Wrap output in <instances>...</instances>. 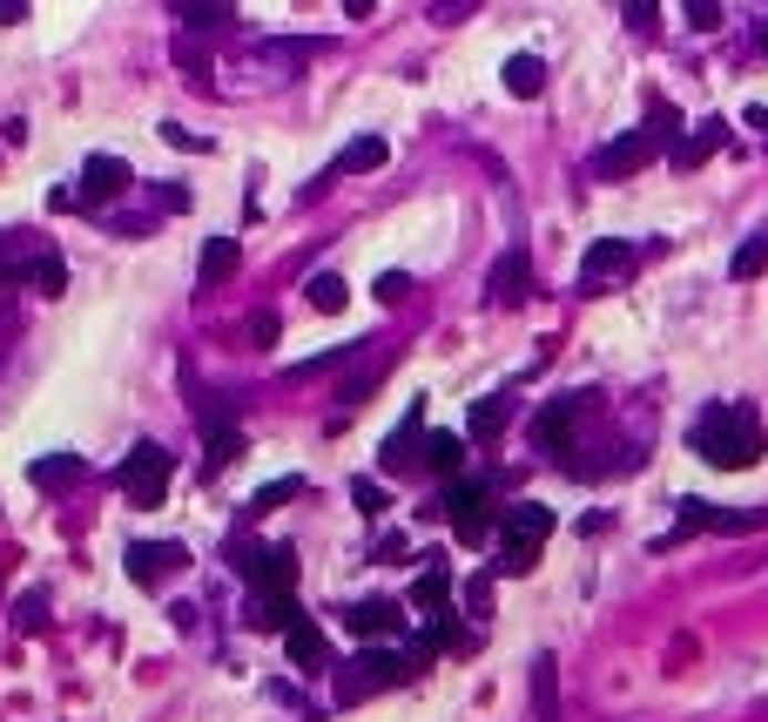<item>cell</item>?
Listing matches in <instances>:
<instances>
[{"label":"cell","mask_w":768,"mask_h":722,"mask_svg":"<svg viewBox=\"0 0 768 722\" xmlns=\"http://www.w3.org/2000/svg\"><path fill=\"white\" fill-rule=\"evenodd\" d=\"M688 446H695L708 466H721V472H741V466H755V459L768 452V433H761L755 406H735V398H721V406H708V413L695 419Z\"/></svg>","instance_id":"6da1fadb"},{"label":"cell","mask_w":768,"mask_h":722,"mask_svg":"<svg viewBox=\"0 0 768 722\" xmlns=\"http://www.w3.org/2000/svg\"><path fill=\"white\" fill-rule=\"evenodd\" d=\"M398 682H411L405 649H398V655H391V649H358V662L337 669V709H351V702H365V695H378V689H398Z\"/></svg>","instance_id":"7a4b0ae2"},{"label":"cell","mask_w":768,"mask_h":722,"mask_svg":"<svg viewBox=\"0 0 768 722\" xmlns=\"http://www.w3.org/2000/svg\"><path fill=\"white\" fill-rule=\"evenodd\" d=\"M168 472H176V459H168L162 446H135L122 466H115V487L129 494V507H162V494H168Z\"/></svg>","instance_id":"3957f363"},{"label":"cell","mask_w":768,"mask_h":722,"mask_svg":"<svg viewBox=\"0 0 768 722\" xmlns=\"http://www.w3.org/2000/svg\"><path fill=\"white\" fill-rule=\"evenodd\" d=\"M593 398L601 391H566V398H546L533 413V446L540 452H566V433L580 426V413H593Z\"/></svg>","instance_id":"277c9868"},{"label":"cell","mask_w":768,"mask_h":722,"mask_svg":"<svg viewBox=\"0 0 768 722\" xmlns=\"http://www.w3.org/2000/svg\"><path fill=\"white\" fill-rule=\"evenodd\" d=\"M446 513H452V533L459 540H485L492 533V513H485V479H459L452 472V487H446V500H439Z\"/></svg>","instance_id":"5b68a950"},{"label":"cell","mask_w":768,"mask_h":722,"mask_svg":"<svg viewBox=\"0 0 768 722\" xmlns=\"http://www.w3.org/2000/svg\"><path fill=\"white\" fill-rule=\"evenodd\" d=\"M236 574L249 581V594H290L297 560H290V547H249V553L236 560Z\"/></svg>","instance_id":"8992f818"},{"label":"cell","mask_w":768,"mask_h":722,"mask_svg":"<svg viewBox=\"0 0 768 722\" xmlns=\"http://www.w3.org/2000/svg\"><path fill=\"white\" fill-rule=\"evenodd\" d=\"M634 244H627V236H593V244H586V257H580V284L586 291H601V284H614V277H634Z\"/></svg>","instance_id":"52a82bcc"},{"label":"cell","mask_w":768,"mask_h":722,"mask_svg":"<svg viewBox=\"0 0 768 722\" xmlns=\"http://www.w3.org/2000/svg\"><path fill=\"white\" fill-rule=\"evenodd\" d=\"M654 135L647 129H627V135H614L601 155H593V176H601V183H621V176H634V170H647L654 163Z\"/></svg>","instance_id":"ba28073f"},{"label":"cell","mask_w":768,"mask_h":722,"mask_svg":"<svg viewBox=\"0 0 768 722\" xmlns=\"http://www.w3.org/2000/svg\"><path fill=\"white\" fill-rule=\"evenodd\" d=\"M695 527H708V533H761L768 507L735 513V507H708V500H680V533H695Z\"/></svg>","instance_id":"9c48e42d"},{"label":"cell","mask_w":768,"mask_h":722,"mask_svg":"<svg viewBox=\"0 0 768 722\" xmlns=\"http://www.w3.org/2000/svg\"><path fill=\"white\" fill-rule=\"evenodd\" d=\"M526 291H533V257H526V251H499V264H492V277H485L492 311H512Z\"/></svg>","instance_id":"30bf717a"},{"label":"cell","mask_w":768,"mask_h":722,"mask_svg":"<svg viewBox=\"0 0 768 722\" xmlns=\"http://www.w3.org/2000/svg\"><path fill=\"white\" fill-rule=\"evenodd\" d=\"M176 568H183V547H176V540H135V547H129V581H135V588H155V581H168Z\"/></svg>","instance_id":"8fae6325"},{"label":"cell","mask_w":768,"mask_h":722,"mask_svg":"<svg viewBox=\"0 0 768 722\" xmlns=\"http://www.w3.org/2000/svg\"><path fill=\"white\" fill-rule=\"evenodd\" d=\"M129 183H135V170L122 155H89V163H81V203H115Z\"/></svg>","instance_id":"7c38bea8"},{"label":"cell","mask_w":768,"mask_h":722,"mask_svg":"<svg viewBox=\"0 0 768 722\" xmlns=\"http://www.w3.org/2000/svg\"><path fill=\"white\" fill-rule=\"evenodd\" d=\"M345 628H351L358 641H385V634L405 628V608L385 601V594H371V601H351V608H345Z\"/></svg>","instance_id":"4fadbf2b"},{"label":"cell","mask_w":768,"mask_h":722,"mask_svg":"<svg viewBox=\"0 0 768 722\" xmlns=\"http://www.w3.org/2000/svg\"><path fill=\"white\" fill-rule=\"evenodd\" d=\"M418 419H424V398H411V419L378 446V459H385V472H405V466H418L424 459V433H418Z\"/></svg>","instance_id":"5bb4252c"},{"label":"cell","mask_w":768,"mask_h":722,"mask_svg":"<svg viewBox=\"0 0 768 722\" xmlns=\"http://www.w3.org/2000/svg\"><path fill=\"white\" fill-rule=\"evenodd\" d=\"M728 135H735V129H728L721 115H702V122L688 129V142L674 149V170H702V163H708V155H715V149H721Z\"/></svg>","instance_id":"9a60e30c"},{"label":"cell","mask_w":768,"mask_h":722,"mask_svg":"<svg viewBox=\"0 0 768 722\" xmlns=\"http://www.w3.org/2000/svg\"><path fill=\"white\" fill-rule=\"evenodd\" d=\"M284 649H290V662H297L304 675L330 669V641H324V628H317V621H290V628H284Z\"/></svg>","instance_id":"2e32d148"},{"label":"cell","mask_w":768,"mask_h":722,"mask_svg":"<svg viewBox=\"0 0 768 722\" xmlns=\"http://www.w3.org/2000/svg\"><path fill=\"white\" fill-rule=\"evenodd\" d=\"M424 568H418V581H411V601L432 614V608H446V594H452V560L446 553H418Z\"/></svg>","instance_id":"e0dca14e"},{"label":"cell","mask_w":768,"mask_h":722,"mask_svg":"<svg viewBox=\"0 0 768 722\" xmlns=\"http://www.w3.org/2000/svg\"><path fill=\"white\" fill-rule=\"evenodd\" d=\"M236 264H243V244H236V236H209V244H203V264H196V291H216L223 277H236Z\"/></svg>","instance_id":"ac0fdd59"},{"label":"cell","mask_w":768,"mask_h":722,"mask_svg":"<svg viewBox=\"0 0 768 722\" xmlns=\"http://www.w3.org/2000/svg\"><path fill=\"white\" fill-rule=\"evenodd\" d=\"M81 472H89V459H81V452H41V459L28 466V479H34L41 494H61V487H74Z\"/></svg>","instance_id":"d6986e66"},{"label":"cell","mask_w":768,"mask_h":722,"mask_svg":"<svg viewBox=\"0 0 768 722\" xmlns=\"http://www.w3.org/2000/svg\"><path fill=\"white\" fill-rule=\"evenodd\" d=\"M505 95H520V102H533L540 89H546V61L540 54H505Z\"/></svg>","instance_id":"ffe728a7"},{"label":"cell","mask_w":768,"mask_h":722,"mask_svg":"<svg viewBox=\"0 0 768 722\" xmlns=\"http://www.w3.org/2000/svg\"><path fill=\"white\" fill-rule=\"evenodd\" d=\"M553 533V507H512L505 520H499V540H546Z\"/></svg>","instance_id":"44dd1931"},{"label":"cell","mask_w":768,"mask_h":722,"mask_svg":"<svg viewBox=\"0 0 768 722\" xmlns=\"http://www.w3.org/2000/svg\"><path fill=\"white\" fill-rule=\"evenodd\" d=\"M243 621H249V628H264V634H284V628L297 621V608H290V594H249Z\"/></svg>","instance_id":"7402d4cb"},{"label":"cell","mask_w":768,"mask_h":722,"mask_svg":"<svg viewBox=\"0 0 768 722\" xmlns=\"http://www.w3.org/2000/svg\"><path fill=\"white\" fill-rule=\"evenodd\" d=\"M540 547H546V540H499V560H492V581H512V574H533V568H540Z\"/></svg>","instance_id":"603a6c76"},{"label":"cell","mask_w":768,"mask_h":722,"mask_svg":"<svg viewBox=\"0 0 768 722\" xmlns=\"http://www.w3.org/2000/svg\"><path fill=\"white\" fill-rule=\"evenodd\" d=\"M533 709H540V722H560V662L553 655H533Z\"/></svg>","instance_id":"cb8c5ba5"},{"label":"cell","mask_w":768,"mask_h":722,"mask_svg":"<svg viewBox=\"0 0 768 722\" xmlns=\"http://www.w3.org/2000/svg\"><path fill=\"white\" fill-rule=\"evenodd\" d=\"M176 14H183L190 28H203V34H229V28H236V14L223 8V0H176Z\"/></svg>","instance_id":"d4e9b609"},{"label":"cell","mask_w":768,"mask_h":722,"mask_svg":"<svg viewBox=\"0 0 768 722\" xmlns=\"http://www.w3.org/2000/svg\"><path fill=\"white\" fill-rule=\"evenodd\" d=\"M304 291H310V311H324V317H337V311L351 304V284L337 277V271H317V277L304 284Z\"/></svg>","instance_id":"484cf974"},{"label":"cell","mask_w":768,"mask_h":722,"mask_svg":"<svg viewBox=\"0 0 768 722\" xmlns=\"http://www.w3.org/2000/svg\"><path fill=\"white\" fill-rule=\"evenodd\" d=\"M505 413H512V398H505V391H492V398H479V406H472V419H465V439H499V426H505Z\"/></svg>","instance_id":"4316f807"},{"label":"cell","mask_w":768,"mask_h":722,"mask_svg":"<svg viewBox=\"0 0 768 722\" xmlns=\"http://www.w3.org/2000/svg\"><path fill=\"white\" fill-rule=\"evenodd\" d=\"M304 494V472H284V479H270V487H256L249 494V520H264V513H277L284 500H297Z\"/></svg>","instance_id":"83f0119b"},{"label":"cell","mask_w":768,"mask_h":722,"mask_svg":"<svg viewBox=\"0 0 768 722\" xmlns=\"http://www.w3.org/2000/svg\"><path fill=\"white\" fill-rule=\"evenodd\" d=\"M424 466L459 472L465 466V433H424Z\"/></svg>","instance_id":"f1b7e54d"},{"label":"cell","mask_w":768,"mask_h":722,"mask_svg":"<svg viewBox=\"0 0 768 722\" xmlns=\"http://www.w3.org/2000/svg\"><path fill=\"white\" fill-rule=\"evenodd\" d=\"M28 284H34L41 297H61V291H68V264H61V251H48V244H41V257H34V271H28Z\"/></svg>","instance_id":"f546056e"},{"label":"cell","mask_w":768,"mask_h":722,"mask_svg":"<svg viewBox=\"0 0 768 722\" xmlns=\"http://www.w3.org/2000/svg\"><path fill=\"white\" fill-rule=\"evenodd\" d=\"M728 271H735V284H748V277H761V271H768V230H755V236H748V244L735 251V264H728Z\"/></svg>","instance_id":"4dcf8cb0"},{"label":"cell","mask_w":768,"mask_h":722,"mask_svg":"<svg viewBox=\"0 0 768 722\" xmlns=\"http://www.w3.org/2000/svg\"><path fill=\"white\" fill-rule=\"evenodd\" d=\"M647 135H654V142H667V149H680V109L654 95V102H647Z\"/></svg>","instance_id":"1f68e13d"},{"label":"cell","mask_w":768,"mask_h":722,"mask_svg":"<svg viewBox=\"0 0 768 722\" xmlns=\"http://www.w3.org/2000/svg\"><path fill=\"white\" fill-rule=\"evenodd\" d=\"M378 378H385V365H371V372H358V378H345V385H337V398H345V413H351V406H365V398L378 391Z\"/></svg>","instance_id":"d6a6232c"},{"label":"cell","mask_w":768,"mask_h":722,"mask_svg":"<svg viewBox=\"0 0 768 722\" xmlns=\"http://www.w3.org/2000/svg\"><path fill=\"white\" fill-rule=\"evenodd\" d=\"M277 332H284V325H277V311H256L249 325H243V345H249V352H264V345H277Z\"/></svg>","instance_id":"836d02e7"},{"label":"cell","mask_w":768,"mask_h":722,"mask_svg":"<svg viewBox=\"0 0 768 722\" xmlns=\"http://www.w3.org/2000/svg\"><path fill=\"white\" fill-rule=\"evenodd\" d=\"M680 8H688V28H695V34H715V28H721V0H680Z\"/></svg>","instance_id":"e575fe53"},{"label":"cell","mask_w":768,"mask_h":722,"mask_svg":"<svg viewBox=\"0 0 768 722\" xmlns=\"http://www.w3.org/2000/svg\"><path fill=\"white\" fill-rule=\"evenodd\" d=\"M351 507L378 520V513H385V487H378V479H351Z\"/></svg>","instance_id":"d590c367"},{"label":"cell","mask_w":768,"mask_h":722,"mask_svg":"<svg viewBox=\"0 0 768 722\" xmlns=\"http://www.w3.org/2000/svg\"><path fill=\"white\" fill-rule=\"evenodd\" d=\"M479 8H485V0H432V21H439V28H459V21L479 14Z\"/></svg>","instance_id":"8d00e7d4"},{"label":"cell","mask_w":768,"mask_h":722,"mask_svg":"<svg viewBox=\"0 0 768 722\" xmlns=\"http://www.w3.org/2000/svg\"><path fill=\"white\" fill-rule=\"evenodd\" d=\"M176 61L190 68V82H196V74H209V48H203L196 34H183V41H176Z\"/></svg>","instance_id":"74e56055"},{"label":"cell","mask_w":768,"mask_h":722,"mask_svg":"<svg viewBox=\"0 0 768 722\" xmlns=\"http://www.w3.org/2000/svg\"><path fill=\"white\" fill-rule=\"evenodd\" d=\"M654 14H661V0H627V28H634V34H654V28H661Z\"/></svg>","instance_id":"f35d334b"},{"label":"cell","mask_w":768,"mask_h":722,"mask_svg":"<svg viewBox=\"0 0 768 722\" xmlns=\"http://www.w3.org/2000/svg\"><path fill=\"white\" fill-rule=\"evenodd\" d=\"M378 297H385V304H405V297H411V277H405V271H385V277H378Z\"/></svg>","instance_id":"ab89813d"},{"label":"cell","mask_w":768,"mask_h":722,"mask_svg":"<svg viewBox=\"0 0 768 722\" xmlns=\"http://www.w3.org/2000/svg\"><path fill=\"white\" fill-rule=\"evenodd\" d=\"M14 621H21V628H28V634H34V628H41V621H48V601H41V594H28V601H21V614H14Z\"/></svg>","instance_id":"60d3db41"},{"label":"cell","mask_w":768,"mask_h":722,"mask_svg":"<svg viewBox=\"0 0 768 722\" xmlns=\"http://www.w3.org/2000/svg\"><path fill=\"white\" fill-rule=\"evenodd\" d=\"M155 203H162L168 216H176V210H190V190H183V183H162V190H155Z\"/></svg>","instance_id":"b9f144b4"},{"label":"cell","mask_w":768,"mask_h":722,"mask_svg":"<svg viewBox=\"0 0 768 722\" xmlns=\"http://www.w3.org/2000/svg\"><path fill=\"white\" fill-rule=\"evenodd\" d=\"M162 142H168V149H203V135H190L183 122H162Z\"/></svg>","instance_id":"7bdbcfd3"},{"label":"cell","mask_w":768,"mask_h":722,"mask_svg":"<svg viewBox=\"0 0 768 722\" xmlns=\"http://www.w3.org/2000/svg\"><path fill=\"white\" fill-rule=\"evenodd\" d=\"M465 601H472V608H479V614H485V601H492V568H485V574H479V581H472V588H465Z\"/></svg>","instance_id":"ee69618b"},{"label":"cell","mask_w":768,"mask_h":722,"mask_svg":"<svg viewBox=\"0 0 768 722\" xmlns=\"http://www.w3.org/2000/svg\"><path fill=\"white\" fill-rule=\"evenodd\" d=\"M28 21V0H0V28H21Z\"/></svg>","instance_id":"f6af8a7d"},{"label":"cell","mask_w":768,"mask_h":722,"mask_svg":"<svg viewBox=\"0 0 768 722\" xmlns=\"http://www.w3.org/2000/svg\"><path fill=\"white\" fill-rule=\"evenodd\" d=\"M345 14H351V21H371V14H378V0H345Z\"/></svg>","instance_id":"bcb514c9"},{"label":"cell","mask_w":768,"mask_h":722,"mask_svg":"<svg viewBox=\"0 0 768 722\" xmlns=\"http://www.w3.org/2000/svg\"><path fill=\"white\" fill-rule=\"evenodd\" d=\"M748 122H755V129H761V135H768V109H748Z\"/></svg>","instance_id":"7dc6e473"},{"label":"cell","mask_w":768,"mask_h":722,"mask_svg":"<svg viewBox=\"0 0 768 722\" xmlns=\"http://www.w3.org/2000/svg\"><path fill=\"white\" fill-rule=\"evenodd\" d=\"M755 41H761V54H768V14H761V34H755Z\"/></svg>","instance_id":"c3c4849f"}]
</instances>
